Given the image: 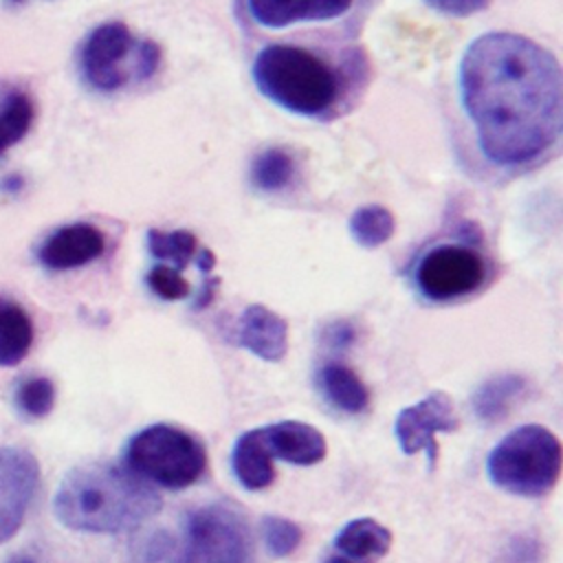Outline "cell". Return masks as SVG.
<instances>
[{
  "mask_svg": "<svg viewBox=\"0 0 563 563\" xmlns=\"http://www.w3.org/2000/svg\"><path fill=\"white\" fill-rule=\"evenodd\" d=\"M545 548L539 537L530 532L512 534L499 550L497 563H543Z\"/></svg>",
  "mask_w": 563,
  "mask_h": 563,
  "instance_id": "4316f807",
  "label": "cell"
},
{
  "mask_svg": "<svg viewBox=\"0 0 563 563\" xmlns=\"http://www.w3.org/2000/svg\"><path fill=\"white\" fill-rule=\"evenodd\" d=\"M317 385L325 400L345 413H361L369 405V391L365 383L352 367L339 361H330L319 369Z\"/></svg>",
  "mask_w": 563,
  "mask_h": 563,
  "instance_id": "ac0fdd59",
  "label": "cell"
},
{
  "mask_svg": "<svg viewBox=\"0 0 563 563\" xmlns=\"http://www.w3.org/2000/svg\"><path fill=\"white\" fill-rule=\"evenodd\" d=\"M424 2L440 13L462 18V15H471L486 9L490 0H424Z\"/></svg>",
  "mask_w": 563,
  "mask_h": 563,
  "instance_id": "f1b7e54d",
  "label": "cell"
},
{
  "mask_svg": "<svg viewBox=\"0 0 563 563\" xmlns=\"http://www.w3.org/2000/svg\"><path fill=\"white\" fill-rule=\"evenodd\" d=\"M460 97L482 154L495 165H526L559 141L561 66L523 35L473 40L460 62Z\"/></svg>",
  "mask_w": 563,
  "mask_h": 563,
  "instance_id": "6da1fadb",
  "label": "cell"
},
{
  "mask_svg": "<svg viewBox=\"0 0 563 563\" xmlns=\"http://www.w3.org/2000/svg\"><path fill=\"white\" fill-rule=\"evenodd\" d=\"M158 508L161 497L150 482L108 462L75 466L53 497V512L62 526L95 534L132 530L154 517Z\"/></svg>",
  "mask_w": 563,
  "mask_h": 563,
  "instance_id": "7a4b0ae2",
  "label": "cell"
},
{
  "mask_svg": "<svg viewBox=\"0 0 563 563\" xmlns=\"http://www.w3.org/2000/svg\"><path fill=\"white\" fill-rule=\"evenodd\" d=\"M37 486L35 455L20 446H0V543L9 541L24 523Z\"/></svg>",
  "mask_w": 563,
  "mask_h": 563,
  "instance_id": "9c48e42d",
  "label": "cell"
},
{
  "mask_svg": "<svg viewBox=\"0 0 563 563\" xmlns=\"http://www.w3.org/2000/svg\"><path fill=\"white\" fill-rule=\"evenodd\" d=\"M33 334L29 312L20 303L0 297V367L22 363L33 345Z\"/></svg>",
  "mask_w": 563,
  "mask_h": 563,
  "instance_id": "ffe728a7",
  "label": "cell"
},
{
  "mask_svg": "<svg viewBox=\"0 0 563 563\" xmlns=\"http://www.w3.org/2000/svg\"><path fill=\"white\" fill-rule=\"evenodd\" d=\"M251 18L268 29L297 22H323L343 15L352 0H246Z\"/></svg>",
  "mask_w": 563,
  "mask_h": 563,
  "instance_id": "5bb4252c",
  "label": "cell"
},
{
  "mask_svg": "<svg viewBox=\"0 0 563 563\" xmlns=\"http://www.w3.org/2000/svg\"><path fill=\"white\" fill-rule=\"evenodd\" d=\"M231 468L246 490H264L275 479L273 453L266 446L262 429L244 431L231 451Z\"/></svg>",
  "mask_w": 563,
  "mask_h": 563,
  "instance_id": "9a60e30c",
  "label": "cell"
},
{
  "mask_svg": "<svg viewBox=\"0 0 563 563\" xmlns=\"http://www.w3.org/2000/svg\"><path fill=\"white\" fill-rule=\"evenodd\" d=\"M35 121V101L18 84L0 81V156L18 145Z\"/></svg>",
  "mask_w": 563,
  "mask_h": 563,
  "instance_id": "d6986e66",
  "label": "cell"
},
{
  "mask_svg": "<svg viewBox=\"0 0 563 563\" xmlns=\"http://www.w3.org/2000/svg\"><path fill=\"white\" fill-rule=\"evenodd\" d=\"M486 279L484 257L462 244L429 249L413 271L416 288L431 301H453L475 292Z\"/></svg>",
  "mask_w": 563,
  "mask_h": 563,
  "instance_id": "ba28073f",
  "label": "cell"
},
{
  "mask_svg": "<svg viewBox=\"0 0 563 563\" xmlns=\"http://www.w3.org/2000/svg\"><path fill=\"white\" fill-rule=\"evenodd\" d=\"M7 563H37V559L31 556V554H26V552H20V554H13Z\"/></svg>",
  "mask_w": 563,
  "mask_h": 563,
  "instance_id": "4dcf8cb0",
  "label": "cell"
},
{
  "mask_svg": "<svg viewBox=\"0 0 563 563\" xmlns=\"http://www.w3.org/2000/svg\"><path fill=\"white\" fill-rule=\"evenodd\" d=\"M526 387L528 383L521 374H497L484 380L471 398L475 416L486 424L504 420L521 400Z\"/></svg>",
  "mask_w": 563,
  "mask_h": 563,
  "instance_id": "e0dca14e",
  "label": "cell"
},
{
  "mask_svg": "<svg viewBox=\"0 0 563 563\" xmlns=\"http://www.w3.org/2000/svg\"><path fill=\"white\" fill-rule=\"evenodd\" d=\"M391 545V532L383 523L369 517H358L347 521L334 537V548L339 554L361 561V563H372L374 559H380L389 552Z\"/></svg>",
  "mask_w": 563,
  "mask_h": 563,
  "instance_id": "2e32d148",
  "label": "cell"
},
{
  "mask_svg": "<svg viewBox=\"0 0 563 563\" xmlns=\"http://www.w3.org/2000/svg\"><path fill=\"white\" fill-rule=\"evenodd\" d=\"M13 402L24 418H46L55 407V385L46 376H31L18 385Z\"/></svg>",
  "mask_w": 563,
  "mask_h": 563,
  "instance_id": "cb8c5ba5",
  "label": "cell"
},
{
  "mask_svg": "<svg viewBox=\"0 0 563 563\" xmlns=\"http://www.w3.org/2000/svg\"><path fill=\"white\" fill-rule=\"evenodd\" d=\"M262 433L273 457L288 464L312 466L319 464L328 453L325 435L317 427L301 420H282L262 427Z\"/></svg>",
  "mask_w": 563,
  "mask_h": 563,
  "instance_id": "4fadbf2b",
  "label": "cell"
},
{
  "mask_svg": "<svg viewBox=\"0 0 563 563\" xmlns=\"http://www.w3.org/2000/svg\"><path fill=\"white\" fill-rule=\"evenodd\" d=\"M106 251L103 233L88 222L55 229L37 246V262L48 271H70L99 260Z\"/></svg>",
  "mask_w": 563,
  "mask_h": 563,
  "instance_id": "8fae6325",
  "label": "cell"
},
{
  "mask_svg": "<svg viewBox=\"0 0 563 563\" xmlns=\"http://www.w3.org/2000/svg\"><path fill=\"white\" fill-rule=\"evenodd\" d=\"M246 521L227 504H205L187 512L183 548L172 563H251Z\"/></svg>",
  "mask_w": 563,
  "mask_h": 563,
  "instance_id": "52a82bcc",
  "label": "cell"
},
{
  "mask_svg": "<svg viewBox=\"0 0 563 563\" xmlns=\"http://www.w3.org/2000/svg\"><path fill=\"white\" fill-rule=\"evenodd\" d=\"M325 563H361V561H352V559H347L343 554H332V556L325 559Z\"/></svg>",
  "mask_w": 563,
  "mask_h": 563,
  "instance_id": "1f68e13d",
  "label": "cell"
},
{
  "mask_svg": "<svg viewBox=\"0 0 563 563\" xmlns=\"http://www.w3.org/2000/svg\"><path fill=\"white\" fill-rule=\"evenodd\" d=\"M161 64V48L139 40L123 22H106L88 33L79 48L84 81L99 92H114L130 81H147Z\"/></svg>",
  "mask_w": 563,
  "mask_h": 563,
  "instance_id": "5b68a950",
  "label": "cell"
},
{
  "mask_svg": "<svg viewBox=\"0 0 563 563\" xmlns=\"http://www.w3.org/2000/svg\"><path fill=\"white\" fill-rule=\"evenodd\" d=\"M262 537L268 554L275 559H284L299 548L303 534L295 521L277 515H266L262 519Z\"/></svg>",
  "mask_w": 563,
  "mask_h": 563,
  "instance_id": "d4e9b609",
  "label": "cell"
},
{
  "mask_svg": "<svg viewBox=\"0 0 563 563\" xmlns=\"http://www.w3.org/2000/svg\"><path fill=\"white\" fill-rule=\"evenodd\" d=\"M394 229L396 220L391 211L383 205L358 207L350 218V233L365 249H376L385 244L394 235Z\"/></svg>",
  "mask_w": 563,
  "mask_h": 563,
  "instance_id": "7402d4cb",
  "label": "cell"
},
{
  "mask_svg": "<svg viewBox=\"0 0 563 563\" xmlns=\"http://www.w3.org/2000/svg\"><path fill=\"white\" fill-rule=\"evenodd\" d=\"M323 341L332 350H345L354 341V328L350 323H345V321L330 323L323 330Z\"/></svg>",
  "mask_w": 563,
  "mask_h": 563,
  "instance_id": "f546056e",
  "label": "cell"
},
{
  "mask_svg": "<svg viewBox=\"0 0 563 563\" xmlns=\"http://www.w3.org/2000/svg\"><path fill=\"white\" fill-rule=\"evenodd\" d=\"M295 176V161L286 150L268 147L251 163V180L262 191H279Z\"/></svg>",
  "mask_w": 563,
  "mask_h": 563,
  "instance_id": "603a6c76",
  "label": "cell"
},
{
  "mask_svg": "<svg viewBox=\"0 0 563 563\" xmlns=\"http://www.w3.org/2000/svg\"><path fill=\"white\" fill-rule=\"evenodd\" d=\"M125 464L145 482L176 490L200 479L207 468V451L191 433L158 422L130 438Z\"/></svg>",
  "mask_w": 563,
  "mask_h": 563,
  "instance_id": "8992f818",
  "label": "cell"
},
{
  "mask_svg": "<svg viewBox=\"0 0 563 563\" xmlns=\"http://www.w3.org/2000/svg\"><path fill=\"white\" fill-rule=\"evenodd\" d=\"M147 249L158 262H169V266L183 271L191 260H198L200 246L198 238L189 231H161L152 229L147 233Z\"/></svg>",
  "mask_w": 563,
  "mask_h": 563,
  "instance_id": "44dd1931",
  "label": "cell"
},
{
  "mask_svg": "<svg viewBox=\"0 0 563 563\" xmlns=\"http://www.w3.org/2000/svg\"><path fill=\"white\" fill-rule=\"evenodd\" d=\"M253 79L264 97L295 114L317 117L339 99V77L319 55L290 46L268 44L253 62Z\"/></svg>",
  "mask_w": 563,
  "mask_h": 563,
  "instance_id": "3957f363",
  "label": "cell"
},
{
  "mask_svg": "<svg viewBox=\"0 0 563 563\" xmlns=\"http://www.w3.org/2000/svg\"><path fill=\"white\" fill-rule=\"evenodd\" d=\"M24 2H29V0H4V4H9V7H20Z\"/></svg>",
  "mask_w": 563,
  "mask_h": 563,
  "instance_id": "d6a6232c",
  "label": "cell"
},
{
  "mask_svg": "<svg viewBox=\"0 0 563 563\" xmlns=\"http://www.w3.org/2000/svg\"><path fill=\"white\" fill-rule=\"evenodd\" d=\"M486 473L510 495L543 497L561 475V442L541 424L517 427L490 449Z\"/></svg>",
  "mask_w": 563,
  "mask_h": 563,
  "instance_id": "277c9868",
  "label": "cell"
},
{
  "mask_svg": "<svg viewBox=\"0 0 563 563\" xmlns=\"http://www.w3.org/2000/svg\"><path fill=\"white\" fill-rule=\"evenodd\" d=\"M460 427L453 400L446 391H431L411 407H405L396 422L394 433L398 446L407 455L427 453L431 462L438 457L435 433H451Z\"/></svg>",
  "mask_w": 563,
  "mask_h": 563,
  "instance_id": "30bf717a",
  "label": "cell"
},
{
  "mask_svg": "<svg viewBox=\"0 0 563 563\" xmlns=\"http://www.w3.org/2000/svg\"><path fill=\"white\" fill-rule=\"evenodd\" d=\"M172 550H174V539L169 532H165V530L150 532V534H143L141 539L132 541L130 561L132 563H158V561L167 559Z\"/></svg>",
  "mask_w": 563,
  "mask_h": 563,
  "instance_id": "83f0119b",
  "label": "cell"
},
{
  "mask_svg": "<svg viewBox=\"0 0 563 563\" xmlns=\"http://www.w3.org/2000/svg\"><path fill=\"white\" fill-rule=\"evenodd\" d=\"M238 343L262 361H282L288 350V323L266 306H249L235 330Z\"/></svg>",
  "mask_w": 563,
  "mask_h": 563,
  "instance_id": "7c38bea8",
  "label": "cell"
},
{
  "mask_svg": "<svg viewBox=\"0 0 563 563\" xmlns=\"http://www.w3.org/2000/svg\"><path fill=\"white\" fill-rule=\"evenodd\" d=\"M150 290L167 301H176V299H185L191 288L187 284V279L180 275L178 268L169 266V264H154L145 277Z\"/></svg>",
  "mask_w": 563,
  "mask_h": 563,
  "instance_id": "484cf974",
  "label": "cell"
}]
</instances>
